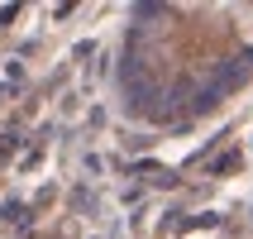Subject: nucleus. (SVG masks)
Instances as JSON below:
<instances>
[{
	"instance_id": "1",
	"label": "nucleus",
	"mask_w": 253,
	"mask_h": 239,
	"mask_svg": "<svg viewBox=\"0 0 253 239\" xmlns=\"http://www.w3.org/2000/svg\"><path fill=\"white\" fill-rule=\"evenodd\" d=\"M229 34L253 53V5H229Z\"/></svg>"
}]
</instances>
